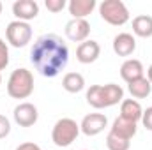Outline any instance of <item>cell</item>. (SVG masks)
I'll use <instances>...</instances> for the list:
<instances>
[{"instance_id": "cell-1", "label": "cell", "mask_w": 152, "mask_h": 150, "mask_svg": "<svg viewBox=\"0 0 152 150\" xmlns=\"http://www.w3.org/2000/svg\"><path fill=\"white\" fill-rule=\"evenodd\" d=\"M30 62L41 76L55 78L69 62V48L57 34H44L32 44Z\"/></svg>"}, {"instance_id": "cell-2", "label": "cell", "mask_w": 152, "mask_h": 150, "mask_svg": "<svg viewBox=\"0 0 152 150\" xmlns=\"http://www.w3.org/2000/svg\"><path fill=\"white\" fill-rule=\"evenodd\" d=\"M34 92V74L25 69H14L7 79V94L12 99H27Z\"/></svg>"}, {"instance_id": "cell-3", "label": "cell", "mask_w": 152, "mask_h": 150, "mask_svg": "<svg viewBox=\"0 0 152 150\" xmlns=\"http://www.w3.org/2000/svg\"><path fill=\"white\" fill-rule=\"evenodd\" d=\"M78 134H80V124H76V120L60 118L55 122V125L51 129V141L57 147L66 149V147L73 145V141H76Z\"/></svg>"}, {"instance_id": "cell-4", "label": "cell", "mask_w": 152, "mask_h": 150, "mask_svg": "<svg viewBox=\"0 0 152 150\" xmlns=\"http://www.w3.org/2000/svg\"><path fill=\"white\" fill-rule=\"evenodd\" d=\"M99 14L106 23L113 27L126 25L129 21V9L122 0H103L99 4Z\"/></svg>"}, {"instance_id": "cell-5", "label": "cell", "mask_w": 152, "mask_h": 150, "mask_svg": "<svg viewBox=\"0 0 152 150\" xmlns=\"http://www.w3.org/2000/svg\"><path fill=\"white\" fill-rule=\"evenodd\" d=\"M5 37L7 42L14 48H23L32 41V27L27 21H11L5 28Z\"/></svg>"}, {"instance_id": "cell-6", "label": "cell", "mask_w": 152, "mask_h": 150, "mask_svg": "<svg viewBox=\"0 0 152 150\" xmlns=\"http://www.w3.org/2000/svg\"><path fill=\"white\" fill-rule=\"evenodd\" d=\"M108 125V118L103 113H88L83 117L81 124H80V131L85 136H97L104 131V127Z\"/></svg>"}, {"instance_id": "cell-7", "label": "cell", "mask_w": 152, "mask_h": 150, "mask_svg": "<svg viewBox=\"0 0 152 150\" xmlns=\"http://www.w3.org/2000/svg\"><path fill=\"white\" fill-rule=\"evenodd\" d=\"M14 122L20 125V127H32L39 118V111L37 108L32 104V103H20L16 108H14Z\"/></svg>"}, {"instance_id": "cell-8", "label": "cell", "mask_w": 152, "mask_h": 150, "mask_svg": "<svg viewBox=\"0 0 152 150\" xmlns=\"http://www.w3.org/2000/svg\"><path fill=\"white\" fill-rule=\"evenodd\" d=\"M99 55H101V46L97 41H92V39L83 41L76 48V60L80 64H92L99 58Z\"/></svg>"}, {"instance_id": "cell-9", "label": "cell", "mask_w": 152, "mask_h": 150, "mask_svg": "<svg viewBox=\"0 0 152 150\" xmlns=\"http://www.w3.org/2000/svg\"><path fill=\"white\" fill-rule=\"evenodd\" d=\"M88 34H90V23L87 20H75L73 18L66 23V36L73 42L81 44L83 41H87Z\"/></svg>"}, {"instance_id": "cell-10", "label": "cell", "mask_w": 152, "mask_h": 150, "mask_svg": "<svg viewBox=\"0 0 152 150\" xmlns=\"http://www.w3.org/2000/svg\"><path fill=\"white\" fill-rule=\"evenodd\" d=\"M12 14L16 16L18 21H30L37 18L39 14V4L36 0H16L12 4Z\"/></svg>"}, {"instance_id": "cell-11", "label": "cell", "mask_w": 152, "mask_h": 150, "mask_svg": "<svg viewBox=\"0 0 152 150\" xmlns=\"http://www.w3.org/2000/svg\"><path fill=\"white\" fill-rule=\"evenodd\" d=\"M136 50V39L133 37V34L122 32L113 37V51L118 57H129L133 55Z\"/></svg>"}, {"instance_id": "cell-12", "label": "cell", "mask_w": 152, "mask_h": 150, "mask_svg": "<svg viewBox=\"0 0 152 150\" xmlns=\"http://www.w3.org/2000/svg\"><path fill=\"white\" fill-rule=\"evenodd\" d=\"M143 64L136 58H127L122 66H120V76L126 83H131V81H136L140 78H143Z\"/></svg>"}, {"instance_id": "cell-13", "label": "cell", "mask_w": 152, "mask_h": 150, "mask_svg": "<svg viewBox=\"0 0 152 150\" xmlns=\"http://www.w3.org/2000/svg\"><path fill=\"white\" fill-rule=\"evenodd\" d=\"M101 94H103V104H104V108L115 106V104H118V103L124 101V90L117 83L101 85Z\"/></svg>"}, {"instance_id": "cell-14", "label": "cell", "mask_w": 152, "mask_h": 150, "mask_svg": "<svg viewBox=\"0 0 152 150\" xmlns=\"http://www.w3.org/2000/svg\"><path fill=\"white\" fill-rule=\"evenodd\" d=\"M96 5V0H71L67 4V9L75 20H85L88 14H92Z\"/></svg>"}, {"instance_id": "cell-15", "label": "cell", "mask_w": 152, "mask_h": 150, "mask_svg": "<svg viewBox=\"0 0 152 150\" xmlns=\"http://www.w3.org/2000/svg\"><path fill=\"white\" fill-rule=\"evenodd\" d=\"M112 134H117L120 138H126V140H131L134 134H136V122H131L124 117H117L112 124V129H110Z\"/></svg>"}, {"instance_id": "cell-16", "label": "cell", "mask_w": 152, "mask_h": 150, "mask_svg": "<svg viewBox=\"0 0 152 150\" xmlns=\"http://www.w3.org/2000/svg\"><path fill=\"white\" fill-rule=\"evenodd\" d=\"M142 115H143V110L136 99H124L120 103V117L138 124L142 120Z\"/></svg>"}, {"instance_id": "cell-17", "label": "cell", "mask_w": 152, "mask_h": 150, "mask_svg": "<svg viewBox=\"0 0 152 150\" xmlns=\"http://www.w3.org/2000/svg\"><path fill=\"white\" fill-rule=\"evenodd\" d=\"M133 34L143 39L152 37V16H149V14L136 16L133 20Z\"/></svg>"}, {"instance_id": "cell-18", "label": "cell", "mask_w": 152, "mask_h": 150, "mask_svg": "<svg viewBox=\"0 0 152 150\" xmlns=\"http://www.w3.org/2000/svg\"><path fill=\"white\" fill-rule=\"evenodd\" d=\"M127 90H129V94H131L134 99H145V97L151 95L152 83L143 76V78H140V79H136V81L127 83Z\"/></svg>"}, {"instance_id": "cell-19", "label": "cell", "mask_w": 152, "mask_h": 150, "mask_svg": "<svg viewBox=\"0 0 152 150\" xmlns=\"http://www.w3.org/2000/svg\"><path fill=\"white\" fill-rule=\"evenodd\" d=\"M62 88L69 94H78L85 88V78L80 73H67L62 78Z\"/></svg>"}, {"instance_id": "cell-20", "label": "cell", "mask_w": 152, "mask_h": 150, "mask_svg": "<svg viewBox=\"0 0 152 150\" xmlns=\"http://www.w3.org/2000/svg\"><path fill=\"white\" fill-rule=\"evenodd\" d=\"M106 147H108V150H129V147H131V140L120 138V136L110 133V134L106 136Z\"/></svg>"}, {"instance_id": "cell-21", "label": "cell", "mask_w": 152, "mask_h": 150, "mask_svg": "<svg viewBox=\"0 0 152 150\" xmlns=\"http://www.w3.org/2000/svg\"><path fill=\"white\" fill-rule=\"evenodd\" d=\"M9 66V48L4 39H0V71H4Z\"/></svg>"}, {"instance_id": "cell-22", "label": "cell", "mask_w": 152, "mask_h": 150, "mask_svg": "<svg viewBox=\"0 0 152 150\" xmlns=\"http://www.w3.org/2000/svg\"><path fill=\"white\" fill-rule=\"evenodd\" d=\"M44 5H46V9L51 11V12H60V11H64V7L67 5V2H66V0H46Z\"/></svg>"}, {"instance_id": "cell-23", "label": "cell", "mask_w": 152, "mask_h": 150, "mask_svg": "<svg viewBox=\"0 0 152 150\" xmlns=\"http://www.w3.org/2000/svg\"><path fill=\"white\" fill-rule=\"evenodd\" d=\"M9 133H11V122H9V118H7V117L0 115V140H2V138H5Z\"/></svg>"}, {"instance_id": "cell-24", "label": "cell", "mask_w": 152, "mask_h": 150, "mask_svg": "<svg viewBox=\"0 0 152 150\" xmlns=\"http://www.w3.org/2000/svg\"><path fill=\"white\" fill-rule=\"evenodd\" d=\"M142 124L147 131H152V106H149L147 110H143L142 115Z\"/></svg>"}, {"instance_id": "cell-25", "label": "cell", "mask_w": 152, "mask_h": 150, "mask_svg": "<svg viewBox=\"0 0 152 150\" xmlns=\"http://www.w3.org/2000/svg\"><path fill=\"white\" fill-rule=\"evenodd\" d=\"M16 150H42L39 145L36 143H32V141H25V143H21V145H18Z\"/></svg>"}, {"instance_id": "cell-26", "label": "cell", "mask_w": 152, "mask_h": 150, "mask_svg": "<svg viewBox=\"0 0 152 150\" xmlns=\"http://www.w3.org/2000/svg\"><path fill=\"white\" fill-rule=\"evenodd\" d=\"M147 79L152 83V64L149 66V69H147Z\"/></svg>"}, {"instance_id": "cell-27", "label": "cell", "mask_w": 152, "mask_h": 150, "mask_svg": "<svg viewBox=\"0 0 152 150\" xmlns=\"http://www.w3.org/2000/svg\"><path fill=\"white\" fill-rule=\"evenodd\" d=\"M0 14H2V2H0Z\"/></svg>"}, {"instance_id": "cell-28", "label": "cell", "mask_w": 152, "mask_h": 150, "mask_svg": "<svg viewBox=\"0 0 152 150\" xmlns=\"http://www.w3.org/2000/svg\"><path fill=\"white\" fill-rule=\"evenodd\" d=\"M0 85H2V74H0Z\"/></svg>"}]
</instances>
